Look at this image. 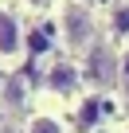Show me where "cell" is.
Masks as SVG:
<instances>
[{
  "label": "cell",
  "mask_w": 129,
  "mask_h": 133,
  "mask_svg": "<svg viewBox=\"0 0 129 133\" xmlns=\"http://www.w3.org/2000/svg\"><path fill=\"white\" fill-rule=\"evenodd\" d=\"M28 4H47V0H28Z\"/></svg>",
  "instance_id": "7"
},
{
  "label": "cell",
  "mask_w": 129,
  "mask_h": 133,
  "mask_svg": "<svg viewBox=\"0 0 129 133\" xmlns=\"http://www.w3.org/2000/svg\"><path fill=\"white\" fill-rule=\"evenodd\" d=\"M47 86L67 94V90H74V86H78V71H74L71 63H55L51 71H47Z\"/></svg>",
  "instance_id": "3"
},
{
  "label": "cell",
  "mask_w": 129,
  "mask_h": 133,
  "mask_svg": "<svg viewBox=\"0 0 129 133\" xmlns=\"http://www.w3.org/2000/svg\"><path fill=\"white\" fill-rule=\"evenodd\" d=\"M94 121H98V98H90V102L78 110V125H82V129H90Z\"/></svg>",
  "instance_id": "4"
},
{
  "label": "cell",
  "mask_w": 129,
  "mask_h": 133,
  "mask_svg": "<svg viewBox=\"0 0 129 133\" xmlns=\"http://www.w3.org/2000/svg\"><path fill=\"white\" fill-rule=\"evenodd\" d=\"M28 133H63V125H59L55 117H35V121L28 125Z\"/></svg>",
  "instance_id": "5"
},
{
  "label": "cell",
  "mask_w": 129,
  "mask_h": 133,
  "mask_svg": "<svg viewBox=\"0 0 129 133\" xmlns=\"http://www.w3.org/2000/svg\"><path fill=\"white\" fill-rule=\"evenodd\" d=\"M121 82H125V94H129V51L121 55Z\"/></svg>",
  "instance_id": "6"
},
{
  "label": "cell",
  "mask_w": 129,
  "mask_h": 133,
  "mask_svg": "<svg viewBox=\"0 0 129 133\" xmlns=\"http://www.w3.org/2000/svg\"><path fill=\"white\" fill-rule=\"evenodd\" d=\"M63 24H67V43L74 47V51H82L86 43H90V16L82 12V8H67V20H63Z\"/></svg>",
  "instance_id": "2"
},
{
  "label": "cell",
  "mask_w": 129,
  "mask_h": 133,
  "mask_svg": "<svg viewBox=\"0 0 129 133\" xmlns=\"http://www.w3.org/2000/svg\"><path fill=\"white\" fill-rule=\"evenodd\" d=\"M20 51H24V28L8 8H0V59H16Z\"/></svg>",
  "instance_id": "1"
}]
</instances>
